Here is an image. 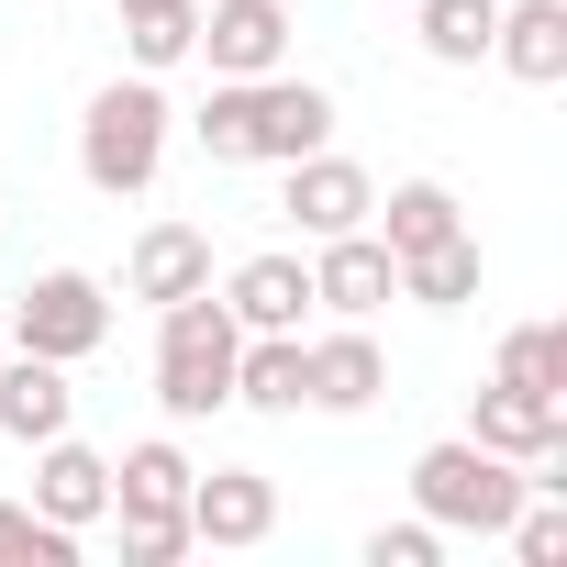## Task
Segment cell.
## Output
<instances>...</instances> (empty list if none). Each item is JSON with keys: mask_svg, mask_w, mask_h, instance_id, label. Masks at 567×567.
<instances>
[{"mask_svg": "<svg viewBox=\"0 0 567 567\" xmlns=\"http://www.w3.org/2000/svg\"><path fill=\"white\" fill-rule=\"evenodd\" d=\"M167 90L134 68V79H101L90 90V112H79V178L101 189V200H145L156 189V167H167Z\"/></svg>", "mask_w": 567, "mask_h": 567, "instance_id": "1", "label": "cell"}, {"mask_svg": "<svg viewBox=\"0 0 567 567\" xmlns=\"http://www.w3.org/2000/svg\"><path fill=\"white\" fill-rule=\"evenodd\" d=\"M234 346H245V323L223 312V290L167 301V312H156V412H167V423L234 412Z\"/></svg>", "mask_w": 567, "mask_h": 567, "instance_id": "2", "label": "cell"}, {"mask_svg": "<svg viewBox=\"0 0 567 567\" xmlns=\"http://www.w3.org/2000/svg\"><path fill=\"white\" fill-rule=\"evenodd\" d=\"M523 489H534V467H512V456H489V445H467V434H445V445L412 456V512H423L434 534H501V523L523 512Z\"/></svg>", "mask_w": 567, "mask_h": 567, "instance_id": "3", "label": "cell"}, {"mask_svg": "<svg viewBox=\"0 0 567 567\" xmlns=\"http://www.w3.org/2000/svg\"><path fill=\"white\" fill-rule=\"evenodd\" d=\"M12 346L23 357H56V368L101 357L112 346V290H101L90 267H34L23 290H12Z\"/></svg>", "mask_w": 567, "mask_h": 567, "instance_id": "4", "label": "cell"}, {"mask_svg": "<svg viewBox=\"0 0 567 567\" xmlns=\"http://www.w3.org/2000/svg\"><path fill=\"white\" fill-rule=\"evenodd\" d=\"M334 90L323 79H290V68H267V79H245V167H290V156H312V145H334Z\"/></svg>", "mask_w": 567, "mask_h": 567, "instance_id": "5", "label": "cell"}, {"mask_svg": "<svg viewBox=\"0 0 567 567\" xmlns=\"http://www.w3.org/2000/svg\"><path fill=\"white\" fill-rule=\"evenodd\" d=\"M390 301H401V256H390L368 223L312 245V312H334V323H368V312H390Z\"/></svg>", "mask_w": 567, "mask_h": 567, "instance_id": "6", "label": "cell"}, {"mask_svg": "<svg viewBox=\"0 0 567 567\" xmlns=\"http://www.w3.org/2000/svg\"><path fill=\"white\" fill-rule=\"evenodd\" d=\"M278 212L301 223V245H323V234H357V223L379 212V178H368L357 156L312 145V156H290V189H278Z\"/></svg>", "mask_w": 567, "mask_h": 567, "instance_id": "7", "label": "cell"}, {"mask_svg": "<svg viewBox=\"0 0 567 567\" xmlns=\"http://www.w3.org/2000/svg\"><path fill=\"white\" fill-rule=\"evenodd\" d=\"M278 534V478L267 467H200L189 478V545H267Z\"/></svg>", "mask_w": 567, "mask_h": 567, "instance_id": "8", "label": "cell"}, {"mask_svg": "<svg viewBox=\"0 0 567 567\" xmlns=\"http://www.w3.org/2000/svg\"><path fill=\"white\" fill-rule=\"evenodd\" d=\"M189 56H212V79H267V68H290V0H212Z\"/></svg>", "mask_w": 567, "mask_h": 567, "instance_id": "9", "label": "cell"}, {"mask_svg": "<svg viewBox=\"0 0 567 567\" xmlns=\"http://www.w3.org/2000/svg\"><path fill=\"white\" fill-rule=\"evenodd\" d=\"M223 312L245 323V334H312V256H245L234 278H223Z\"/></svg>", "mask_w": 567, "mask_h": 567, "instance_id": "10", "label": "cell"}, {"mask_svg": "<svg viewBox=\"0 0 567 567\" xmlns=\"http://www.w3.org/2000/svg\"><path fill=\"white\" fill-rule=\"evenodd\" d=\"M301 379H312V412H368V401H390V357H379L368 323L301 334Z\"/></svg>", "mask_w": 567, "mask_h": 567, "instance_id": "11", "label": "cell"}, {"mask_svg": "<svg viewBox=\"0 0 567 567\" xmlns=\"http://www.w3.org/2000/svg\"><path fill=\"white\" fill-rule=\"evenodd\" d=\"M467 445H489V456H512V467H556L567 456V401H523V390H478L467 401Z\"/></svg>", "mask_w": 567, "mask_h": 567, "instance_id": "12", "label": "cell"}, {"mask_svg": "<svg viewBox=\"0 0 567 567\" xmlns=\"http://www.w3.org/2000/svg\"><path fill=\"white\" fill-rule=\"evenodd\" d=\"M34 512H45V523H68V534L112 523V456H101V445H79V434H45V445H34Z\"/></svg>", "mask_w": 567, "mask_h": 567, "instance_id": "13", "label": "cell"}, {"mask_svg": "<svg viewBox=\"0 0 567 567\" xmlns=\"http://www.w3.org/2000/svg\"><path fill=\"white\" fill-rule=\"evenodd\" d=\"M189 445L178 434H145V445H123L112 456V512L123 523H189Z\"/></svg>", "mask_w": 567, "mask_h": 567, "instance_id": "14", "label": "cell"}, {"mask_svg": "<svg viewBox=\"0 0 567 567\" xmlns=\"http://www.w3.org/2000/svg\"><path fill=\"white\" fill-rule=\"evenodd\" d=\"M123 290L134 301H189V290H212V234L200 223H145L134 234V256H123Z\"/></svg>", "mask_w": 567, "mask_h": 567, "instance_id": "15", "label": "cell"}, {"mask_svg": "<svg viewBox=\"0 0 567 567\" xmlns=\"http://www.w3.org/2000/svg\"><path fill=\"white\" fill-rule=\"evenodd\" d=\"M79 423V390H68V368L56 357H0V434L12 445H45V434H68Z\"/></svg>", "mask_w": 567, "mask_h": 567, "instance_id": "16", "label": "cell"}, {"mask_svg": "<svg viewBox=\"0 0 567 567\" xmlns=\"http://www.w3.org/2000/svg\"><path fill=\"white\" fill-rule=\"evenodd\" d=\"M489 68H512L523 90H556V79H567V0H501Z\"/></svg>", "mask_w": 567, "mask_h": 567, "instance_id": "17", "label": "cell"}, {"mask_svg": "<svg viewBox=\"0 0 567 567\" xmlns=\"http://www.w3.org/2000/svg\"><path fill=\"white\" fill-rule=\"evenodd\" d=\"M234 412H312L301 334H245V346H234Z\"/></svg>", "mask_w": 567, "mask_h": 567, "instance_id": "18", "label": "cell"}, {"mask_svg": "<svg viewBox=\"0 0 567 567\" xmlns=\"http://www.w3.org/2000/svg\"><path fill=\"white\" fill-rule=\"evenodd\" d=\"M368 234L390 245V256H423V245H445V234H467V212H456V189L445 178H401L379 212H368Z\"/></svg>", "mask_w": 567, "mask_h": 567, "instance_id": "19", "label": "cell"}, {"mask_svg": "<svg viewBox=\"0 0 567 567\" xmlns=\"http://www.w3.org/2000/svg\"><path fill=\"white\" fill-rule=\"evenodd\" d=\"M112 12H123V56H134L145 79L189 68V45H200V0H112Z\"/></svg>", "mask_w": 567, "mask_h": 567, "instance_id": "20", "label": "cell"}, {"mask_svg": "<svg viewBox=\"0 0 567 567\" xmlns=\"http://www.w3.org/2000/svg\"><path fill=\"white\" fill-rule=\"evenodd\" d=\"M489 379L523 390V401H567V323H512L501 357H489Z\"/></svg>", "mask_w": 567, "mask_h": 567, "instance_id": "21", "label": "cell"}, {"mask_svg": "<svg viewBox=\"0 0 567 567\" xmlns=\"http://www.w3.org/2000/svg\"><path fill=\"white\" fill-rule=\"evenodd\" d=\"M489 23H501V0H412V34L434 68H489Z\"/></svg>", "mask_w": 567, "mask_h": 567, "instance_id": "22", "label": "cell"}, {"mask_svg": "<svg viewBox=\"0 0 567 567\" xmlns=\"http://www.w3.org/2000/svg\"><path fill=\"white\" fill-rule=\"evenodd\" d=\"M401 301H423V312H456V301H478V234H445V245L401 256Z\"/></svg>", "mask_w": 567, "mask_h": 567, "instance_id": "23", "label": "cell"}, {"mask_svg": "<svg viewBox=\"0 0 567 567\" xmlns=\"http://www.w3.org/2000/svg\"><path fill=\"white\" fill-rule=\"evenodd\" d=\"M189 134H200L212 167H245V79H212V101L189 112Z\"/></svg>", "mask_w": 567, "mask_h": 567, "instance_id": "24", "label": "cell"}, {"mask_svg": "<svg viewBox=\"0 0 567 567\" xmlns=\"http://www.w3.org/2000/svg\"><path fill=\"white\" fill-rule=\"evenodd\" d=\"M0 556H34V567H68V556H79V534H68V523H45L34 501H0Z\"/></svg>", "mask_w": 567, "mask_h": 567, "instance_id": "25", "label": "cell"}, {"mask_svg": "<svg viewBox=\"0 0 567 567\" xmlns=\"http://www.w3.org/2000/svg\"><path fill=\"white\" fill-rule=\"evenodd\" d=\"M434 556H445V534H434L423 512H412V523H379V534H368V567H434Z\"/></svg>", "mask_w": 567, "mask_h": 567, "instance_id": "26", "label": "cell"}, {"mask_svg": "<svg viewBox=\"0 0 567 567\" xmlns=\"http://www.w3.org/2000/svg\"><path fill=\"white\" fill-rule=\"evenodd\" d=\"M123 556L134 567H167V556H189V523H123Z\"/></svg>", "mask_w": 567, "mask_h": 567, "instance_id": "27", "label": "cell"}, {"mask_svg": "<svg viewBox=\"0 0 567 567\" xmlns=\"http://www.w3.org/2000/svg\"><path fill=\"white\" fill-rule=\"evenodd\" d=\"M0 357H12V334H0Z\"/></svg>", "mask_w": 567, "mask_h": 567, "instance_id": "28", "label": "cell"}]
</instances>
